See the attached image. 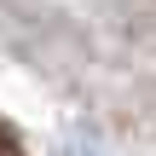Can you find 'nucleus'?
<instances>
[{
    "label": "nucleus",
    "instance_id": "f257e3e1",
    "mask_svg": "<svg viewBox=\"0 0 156 156\" xmlns=\"http://www.w3.org/2000/svg\"><path fill=\"white\" fill-rule=\"evenodd\" d=\"M0 156H17V145H12V133H0Z\"/></svg>",
    "mask_w": 156,
    "mask_h": 156
}]
</instances>
